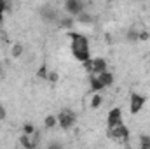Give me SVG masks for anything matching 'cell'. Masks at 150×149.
<instances>
[{"mask_svg": "<svg viewBox=\"0 0 150 149\" xmlns=\"http://www.w3.org/2000/svg\"><path fill=\"white\" fill-rule=\"evenodd\" d=\"M70 37V51L77 62L84 63L86 60L91 58V46H89V37L80 34V32H68Z\"/></svg>", "mask_w": 150, "mask_h": 149, "instance_id": "cell-1", "label": "cell"}, {"mask_svg": "<svg viewBox=\"0 0 150 149\" xmlns=\"http://www.w3.org/2000/svg\"><path fill=\"white\" fill-rule=\"evenodd\" d=\"M107 135H108V139H112L113 142L122 144V142H126L131 137V130L124 123H120V125H117L113 128H107Z\"/></svg>", "mask_w": 150, "mask_h": 149, "instance_id": "cell-2", "label": "cell"}, {"mask_svg": "<svg viewBox=\"0 0 150 149\" xmlns=\"http://www.w3.org/2000/svg\"><path fill=\"white\" fill-rule=\"evenodd\" d=\"M75 123H77V114L70 109H63V111L58 112V126L61 130H70L74 128Z\"/></svg>", "mask_w": 150, "mask_h": 149, "instance_id": "cell-3", "label": "cell"}, {"mask_svg": "<svg viewBox=\"0 0 150 149\" xmlns=\"http://www.w3.org/2000/svg\"><path fill=\"white\" fill-rule=\"evenodd\" d=\"M63 11L65 14L77 18L79 14H82L86 11V5H84V0H65L63 2Z\"/></svg>", "mask_w": 150, "mask_h": 149, "instance_id": "cell-4", "label": "cell"}, {"mask_svg": "<svg viewBox=\"0 0 150 149\" xmlns=\"http://www.w3.org/2000/svg\"><path fill=\"white\" fill-rule=\"evenodd\" d=\"M145 104H147V97H143L142 93H131L129 95V112L131 114H138L145 109Z\"/></svg>", "mask_w": 150, "mask_h": 149, "instance_id": "cell-5", "label": "cell"}, {"mask_svg": "<svg viewBox=\"0 0 150 149\" xmlns=\"http://www.w3.org/2000/svg\"><path fill=\"white\" fill-rule=\"evenodd\" d=\"M124 123V114H122V109L120 107H112L108 114H107V128H113L117 125Z\"/></svg>", "mask_w": 150, "mask_h": 149, "instance_id": "cell-6", "label": "cell"}, {"mask_svg": "<svg viewBox=\"0 0 150 149\" xmlns=\"http://www.w3.org/2000/svg\"><path fill=\"white\" fill-rule=\"evenodd\" d=\"M105 70H108V62L101 56L93 58V74H101Z\"/></svg>", "mask_w": 150, "mask_h": 149, "instance_id": "cell-7", "label": "cell"}, {"mask_svg": "<svg viewBox=\"0 0 150 149\" xmlns=\"http://www.w3.org/2000/svg\"><path fill=\"white\" fill-rule=\"evenodd\" d=\"M89 90H91V93H96V91H103L105 90L103 82L100 81V77L96 74H89Z\"/></svg>", "mask_w": 150, "mask_h": 149, "instance_id": "cell-8", "label": "cell"}, {"mask_svg": "<svg viewBox=\"0 0 150 149\" xmlns=\"http://www.w3.org/2000/svg\"><path fill=\"white\" fill-rule=\"evenodd\" d=\"M19 146H23L25 149H33L38 146L37 140H33V135H26V133H23L21 137H19Z\"/></svg>", "mask_w": 150, "mask_h": 149, "instance_id": "cell-9", "label": "cell"}, {"mask_svg": "<svg viewBox=\"0 0 150 149\" xmlns=\"http://www.w3.org/2000/svg\"><path fill=\"white\" fill-rule=\"evenodd\" d=\"M96 75L100 77V81L103 82V86H105V88H110L113 82H115V75H113V72H110V70H105V72L96 74Z\"/></svg>", "mask_w": 150, "mask_h": 149, "instance_id": "cell-10", "label": "cell"}, {"mask_svg": "<svg viewBox=\"0 0 150 149\" xmlns=\"http://www.w3.org/2000/svg\"><path fill=\"white\" fill-rule=\"evenodd\" d=\"M42 18L44 19H47L49 23H54V21H58L59 18H58V14H56V11L54 9H51V7H45L44 11H42Z\"/></svg>", "mask_w": 150, "mask_h": 149, "instance_id": "cell-11", "label": "cell"}, {"mask_svg": "<svg viewBox=\"0 0 150 149\" xmlns=\"http://www.w3.org/2000/svg\"><path fill=\"white\" fill-rule=\"evenodd\" d=\"M101 104H103V95H101V91H96V93H93V97H91V109H100L101 107Z\"/></svg>", "mask_w": 150, "mask_h": 149, "instance_id": "cell-12", "label": "cell"}, {"mask_svg": "<svg viewBox=\"0 0 150 149\" xmlns=\"http://www.w3.org/2000/svg\"><path fill=\"white\" fill-rule=\"evenodd\" d=\"M58 23H59V27H61V28L70 30V28H74V25H75V18H72V16H68V14H67V18H59V19H58Z\"/></svg>", "mask_w": 150, "mask_h": 149, "instance_id": "cell-13", "label": "cell"}, {"mask_svg": "<svg viewBox=\"0 0 150 149\" xmlns=\"http://www.w3.org/2000/svg\"><path fill=\"white\" fill-rule=\"evenodd\" d=\"M44 126H45L47 130H52V128H56V126H58V116H54V114H49V116H45V119H44Z\"/></svg>", "mask_w": 150, "mask_h": 149, "instance_id": "cell-14", "label": "cell"}, {"mask_svg": "<svg viewBox=\"0 0 150 149\" xmlns=\"http://www.w3.org/2000/svg\"><path fill=\"white\" fill-rule=\"evenodd\" d=\"M23 53H25V46L19 44V42H16V44L11 47V56H12V58H19V56H23Z\"/></svg>", "mask_w": 150, "mask_h": 149, "instance_id": "cell-15", "label": "cell"}, {"mask_svg": "<svg viewBox=\"0 0 150 149\" xmlns=\"http://www.w3.org/2000/svg\"><path fill=\"white\" fill-rule=\"evenodd\" d=\"M37 130H35V126L32 125V123H25L23 125V133H26V135H33Z\"/></svg>", "mask_w": 150, "mask_h": 149, "instance_id": "cell-16", "label": "cell"}, {"mask_svg": "<svg viewBox=\"0 0 150 149\" xmlns=\"http://www.w3.org/2000/svg\"><path fill=\"white\" fill-rule=\"evenodd\" d=\"M47 74H49L47 65H40V69H38V72H37V77L38 79H47Z\"/></svg>", "mask_w": 150, "mask_h": 149, "instance_id": "cell-17", "label": "cell"}, {"mask_svg": "<svg viewBox=\"0 0 150 149\" xmlns=\"http://www.w3.org/2000/svg\"><path fill=\"white\" fill-rule=\"evenodd\" d=\"M5 11H7V2H5V0H0V23L4 21Z\"/></svg>", "mask_w": 150, "mask_h": 149, "instance_id": "cell-18", "label": "cell"}, {"mask_svg": "<svg viewBox=\"0 0 150 149\" xmlns=\"http://www.w3.org/2000/svg\"><path fill=\"white\" fill-rule=\"evenodd\" d=\"M58 79H59L58 72H49V74H47V81H49V82H58Z\"/></svg>", "mask_w": 150, "mask_h": 149, "instance_id": "cell-19", "label": "cell"}, {"mask_svg": "<svg viewBox=\"0 0 150 149\" xmlns=\"http://www.w3.org/2000/svg\"><path fill=\"white\" fill-rule=\"evenodd\" d=\"M140 146H142V148H150V137H145V135H143V137L140 139Z\"/></svg>", "mask_w": 150, "mask_h": 149, "instance_id": "cell-20", "label": "cell"}, {"mask_svg": "<svg viewBox=\"0 0 150 149\" xmlns=\"http://www.w3.org/2000/svg\"><path fill=\"white\" fill-rule=\"evenodd\" d=\"M150 34L149 32H138V40H149Z\"/></svg>", "mask_w": 150, "mask_h": 149, "instance_id": "cell-21", "label": "cell"}, {"mask_svg": "<svg viewBox=\"0 0 150 149\" xmlns=\"http://www.w3.org/2000/svg\"><path fill=\"white\" fill-rule=\"evenodd\" d=\"M5 117H7V111H5L4 104H0V121H4Z\"/></svg>", "mask_w": 150, "mask_h": 149, "instance_id": "cell-22", "label": "cell"}, {"mask_svg": "<svg viewBox=\"0 0 150 149\" xmlns=\"http://www.w3.org/2000/svg\"><path fill=\"white\" fill-rule=\"evenodd\" d=\"M2 74H4V67H2V63H0V77H2Z\"/></svg>", "mask_w": 150, "mask_h": 149, "instance_id": "cell-23", "label": "cell"}]
</instances>
